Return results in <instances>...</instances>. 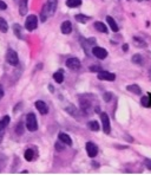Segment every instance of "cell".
<instances>
[{
	"label": "cell",
	"mask_w": 151,
	"mask_h": 175,
	"mask_svg": "<svg viewBox=\"0 0 151 175\" xmlns=\"http://www.w3.org/2000/svg\"><path fill=\"white\" fill-rule=\"evenodd\" d=\"M34 104H36V108L38 109V111L41 115H46L49 113V108H47V104H46L45 102H43V101H37Z\"/></svg>",
	"instance_id": "9c48e42d"
},
{
	"label": "cell",
	"mask_w": 151,
	"mask_h": 175,
	"mask_svg": "<svg viewBox=\"0 0 151 175\" xmlns=\"http://www.w3.org/2000/svg\"><path fill=\"white\" fill-rule=\"evenodd\" d=\"M126 90L130 91V92H132V94H135V95H141V94H142L141 88H139V85H137V84L128 85V87H126Z\"/></svg>",
	"instance_id": "4fadbf2b"
},
{
	"label": "cell",
	"mask_w": 151,
	"mask_h": 175,
	"mask_svg": "<svg viewBox=\"0 0 151 175\" xmlns=\"http://www.w3.org/2000/svg\"><path fill=\"white\" fill-rule=\"evenodd\" d=\"M90 71H92V72H100V71H103L102 69V66H99V65H91L90 66Z\"/></svg>",
	"instance_id": "f1b7e54d"
},
{
	"label": "cell",
	"mask_w": 151,
	"mask_h": 175,
	"mask_svg": "<svg viewBox=\"0 0 151 175\" xmlns=\"http://www.w3.org/2000/svg\"><path fill=\"white\" fill-rule=\"evenodd\" d=\"M111 98H112V94H111V92H105V94H104V101H105V102H110Z\"/></svg>",
	"instance_id": "4dcf8cb0"
},
{
	"label": "cell",
	"mask_w": 151,
	"mask_h": 175,
	"mask_svg": "<svg viewBox=\"0 0 151 175\" xmlns=\"http://www.w3.org/2000/svg\"><path fill=\"white\" fill-rule=\"evenodd\" d=\"M144 165H145V167H146L148 169H150V170H151V160L146 158V160L144 161Z\"/></svg>",
	"instance_id": "d6a6232c"
},
{
	"label": "cell",
	"mask_w": 151,
	"mask_h": 175,
	"mask_svg": "<svg viewBox=\"0 0 151 175\" xmlns=\"http://www.w3.org/2000/svg\"><path fill=\"white\" fill-rule=\"evenodd\" d=\"M13 32L18 38H21V27H20L19 24H14L13 25Z\"/></svg>",
	"instance_id": "d4e9b609"
},
{
	"label": "cell",
	"mask_w": 151,
	"mask_h": 175,
	"mask_svg": "<svg viewBox=\"0 0 151 175\" xmlns=\"http://www.w3.org/2000/svg\"><path fill=\"white\" fill-rule=\"evenodd\" d=\"M54 148L57 149V151H63L64 150V143L62 144V141H59V142H56V144H54Z\"/></svg>",
	"instance_id": "83f0119b"
},
{
	"label": "cell",
	"mask_w": 151,
	"mask_h": 175,
	"mask_svg": "<svg viewBox=\"0 0 151 175\" xmlns=\"http://www.w3.org/2000/svg\"><path fill=\"white\" fill-rule=\"evenodd\" d=\"M57 4H58V0H47V7L50 11V16H53L56 9H57Z\"/></svg>",
	"instance_id": "7c38bea8"
},
{
	"label": "cell",
	"mask_w": 151,
	"mask_h": 175,
	"mask_svg": "<svg viewBox=\"0 0 151 175\" xmlns=\"http://www.w3.org/2000/svg\"><path fill=\"white\" fill-rule=\"evenodd\" d=\"M95 28H97V31L102 32V33H107L109 32L106 25L104 23H102V21H96L95 23Z\"/></svg>",
	"instance_id": "5bb4252c"
},
{
	"label": "cell",
	"mask_w": 151,
	"mask_h": 175,
	"mask_svg": "<svg viewBox=\"0 0 151 175\" xmlns=\"http://www.w3.org/2000/svg\"><path fill=\"white\" fill-rule=\"evenodd\" d=\"M24 156H25V158H26L27 161H32L33 158H34V151L32 149H27L26 151H25V154H24Z\"/></svg>",
	"instance_id": "603a6c76"
},
{
	"label": "cell",
	"mask_w": 151,
	"mask_h": 175,
	"mask_svg": "<svg viewBox=\"0 0 151 175\" xmlns=\"http://www.w3.org/2000/svg\"><path fill=\"white\" fill-rule=\"evenodd\" d=\"M86 151H88V155L90 158H95L98 154V147L93 142H88L86 143Z\"/></svg>",
	"instance_id": "ba28073f"
},
{
	"label": "cell",
	"mask_w": 151,
	"mask_h": 175,
	"mask_svg": "<svg viewBox=\"0 0 151 175\" xmlns=\"http://www.w3.org/2000/svg\"><path fill=\"white\" fill-rule=\"evenodd\" d=\"M66 110H67V111H70V113H71V115H73V116H74V115H76V113H77V110H74V108H73L72 105H70L69 108H66Z\"/></svg>",
	"instance_id": "1f68e13d"
},
{
	"label": "cell",
	"mask_w": 151,
	"mask_h": 175,
	"mask_svg": "<svg viewBox=\"0 0 151 175\" xmlns=\"http://www.w3.org/2000/svg\"><path fill=\"white\" fill-rule=\"evenodd\" d=\"M88 127L90 128V130H92V131L99 130V124H98L97 121H90V122L88 123Z\"/></svg>",
	"instance_id": "44dd1931"
},
{
	"label": "cell",
	"mask_w": 151,
	"mask_h": 175,
	"mask_svg": "<svg viewBox=\"0 0 151 175\" xmlns=\"http://www.w3.org/2000/svg\"><path fill=\"white\" fill-rule=\"evenodd\" d=\"M6 61H7L9 64L13 65V66L18 65L19 59H18V54H17V52H16L14 50H12V49H9L7 52H6Z\"/></svg>",
	"instance_id": "3957f363"
},
{
	"label": "cell",
	"mask_w": 151,
	"mask_h": 175,
	"mask_svg": "<svg viewBox=\"0 0 151 175\" xmlns=\"http://www.w3.org/2000/svg\"><path fill=\"white\" fill-rule=\"evenodd\" d=\"M132 63L135 64H139V65H142L143 64V58L141 54H135L132 57Z\"/></svg>",
	"instance_id": "4316f807"
},
{
	"label": "cell",
	"mask_w": 151,
	"mask_h": 175,
	"mask_svg": "<svg viewBox=\"0 0 151 175\" xmlns=\"http://www.w3.org/2000/svg\"><path fill=\"white\" fill-rule=\"evenodd\" d=\"M133 42L137 44L139 47H146V43L144 40H142L141 38H138V37H133Z\"/></svg>",
	"instance_id": "484cf974"
},
{
	"label": "cell",
	"mask_w": 151,
	"mask_h": 175,
	"mask_svg": "<svg viewBox=\"0 0 151 175\" xmlns=\"http://www.w3.org/2000/svg\"><path fill=\"white\" fill-rule=\"evenodd\" d=\"M37 26H38V18L34 14L28 16L25 21V28L27 31H33L37 28Z\"/></svg>",
	"instance_id": "7a4b0ae2"
},
{
	"label": "cell",
	"mask_w": 151,
	"mask_h": 175,
	"mask_svg": "<svg viewBox=\"0 0 151 175\" xmlns=\"http://www.w3.org/2000/svg\"><path fill=\"white\" fill-rule=\"evenodd\" d=\"M138 1H143V0H138Z\"/></svg>",
	"instance_id": "f35d334b"
},
{
	"label": "cell",
	"mask_w": 151,
	"mask_h": 175,
	"mask_svg": "<svg viewBox=\"0 0 151 175\" xmlns=\"http://www.w3.org/2000/svg\"><path fill=\"white\" fill-rule=\"evenodd\" d=\"M66 66H67L70 70H79L81 64H80V61L78 58L72 57V58H69V59L66 61Z\"/></svg>",
	"instance_id": "5b68a950"
},
{
	"label": "cell",
	"mask_w": 151,
	"mask_h": 175,
	"mask_svg": "<svg viewBox=\"0 0 151 175\" xmlns=\"http://www.w3.org/2000/svg\"><path fill=\"white\" fill-rule=\"evenodd\" d=\"M26 128L28 131H36L38 129V122H37L36 115L33 113H30L26 116Z\"/></svg>",
	"instance_id": "6da1fadb"
},
{
	"label": "cell",
	"mask_w": 151,
	"mask_h": 175,
	"mask_svg": "<svg viewBox=\"0 0 151 175\" xmlns=\"http://www.w3.org/2000/svg\"><path fill=\"white\" fill-rule=\"evenodd\" d=\"M123 50H124L125 52L129 50V45H128V44H124V45H123Z\"/></svg>",
	"instance_id": "d590c367"
},
{
	"label": "cell",
	"mask_w": 151,
	"mask_h": 175,
	"mask_svg": "<svg viewBox=\"0 0 151 175\" xmlns=\"http://www.w3.org/2000/svg\"><path fill=\"white\" fill-rule=\"evenodd\" d=\"M19 9H20V14L25 16L27 12V0H21L19 4Z\"/></svg>",
	"instance_id": "e0dca14e"
},
{
	"label": "cell",
	"mask_w": 151,
	"mask_h": 175,
	"mask_svg": "<svg viewBox=\"0 0 151 175\" xmlns=\"http://www.w3.org/2000/svg\"><path fill=\"white\" fill-rule=\"evenodd\" d=\"M58 139H59V141H62L64 144L72 146V139L67 135V134H65V132H60V134L58 135Z\"/></svg>",
	"instance_id": "8fae6325"
},
{
	"label": "cell",
	"mask_w": 151,
	"mask_h": 175,
	"mask_svg": "<svg viewBox=\"0 0 151 175\" xmlns=\"http://www.w3.org/2000/svg\"><path fill=\"white\" fill-rule=\"evenodd\" d=\"M97 78L100 80H109V82H112L116 79V75L115 73H111V72H107V71H100L98 72Z\"/></svg>",
	"instance_id": "52a82bcc"
},
{
	"label": "cell",
	"mask_w": 151,
	"mask_h": 175,
	"mask_svg": "<svg viewBox=\"0 0 151 175\" xmlns=\"http://www.w3.org/2000/svg\"><path fill=\"white\" fill-rule=\"evenodd\" d=\"M62 33L64 35H70L72 31V24L71 21H69V20H66V21H64L62 24Z\"/></svg>",
	"instance_id": "30bf717a"
},
{
	"label": "cell",
	"mask_w": 151,
	"mask_h": 175,
	"mask_svg": "<svg viewBox=\"0 0 151 175\" xmlns=\"http://www.w3.org/2000/svg\"><path fill=\"white\" fill-rule=\"evenodd\" d=\"M16 132H17L18 135H23L24 129H23V124H21V123H19L18 125H17V128H16Z\"/></svg>",
	"instance_id": "f546056e"
},
{
	"label": "cell",
	"mask_w": 151,
	"mask_h": 175,
	"mask_svg": "<svg viewBox=\"0 0 151 175\" xmlns=\"http://www.w3.org/2000/svg\"><path fill=\"white\" fill-rule=\"evenodd\" d=\"M74 18H76V20H77L78 23H81V24H85L90 19L89 17H86V16H84V14H77Z\"/></svg>",
	"instance_id": "cb8c5ba5"
},
{
	"label": "cell",
	"mask_w": 151,
	"mask_h": 175,
	"mask_svg": "<svg viewBox=\"0 0 151 175\" xmlns=\"http://www.w3.org/2000/svg\"><path fill=\"white\" fill-rule=\"evenodd\" d=\"M100 120H102V124H103V131L105 134H110L111 131V125H110V120L109 116L105 113H100Z\"/></svg>",
	"instance_id": "277c9868"
},
{
	"label": "cell",
	"mask_w": 151,
	"mask_h": 175,
	"mask_svg": "<svg viewBox=\"0 0 151 175\" xmlns=\"http://www.w3.org/2000/svg\"><path fill=\"white\" fill-rule=\"evenodd\" d=\"M1 139H2V131H0V142H1Z\"/></svg>",
	"instance_id": "74e56055"
},
{
	"label": "cell",
	"mask_w": 151,
	"mask_h": 175,
	"mask_svg": "<svg viewBox=\"0 0 151 175\" xmlns=\"http://www.w3.org/2000/svg\"><path fill=\"white\" fill-rule=\"evenodd\" d=\"M106 20H107V23H109V25H110V27H111V30L113 31V32H118V25L116 24V21H115V19L112 17H110V16H107L106 17Z\"/></svg>",
	"instance_id": "9a60e30c"
},
{
	"label": "cell",
	"mask_w": 151,
	"mask_h": 175,
	"mask_svg": "<svg viewBox=\"0 0 151 175\" xmlns=\"http://www.w3.org/2000/svg\"><path fill=\"white\" fill-rule=\"evenodd\" d=\"M81 4V0H66V5L69 7H78Z\"/></svg>",
	"instance_id": "7402d4cb"
},
{
	"label": "cell",
	"mask_w": 151,
	"mask_h": 175,
	"mask_svg": "<svg viewBox=\"0 0 151 175\" xmlns=\"http://www.w3.org/2000/svg\"><path fill=\"white\" fill-rule=\"evenodd\" d=\"M0 31L2 33H6L9 31V25H7V21L4 19V18H0Z\"/></svg>",
	"instance_id": "ac0fdd59"
},
{
	"label": "cell",
	"mask_w": 151,
	"mask_h": 175,
	"mask_svg": "<svg viewBox=\"0 0 151 175\" xmlns=\"http://www.w3.org/2000/svg\"><path fill=\"white\" fill-rule=\"evenodd\" d=\"M9 121H11V117L9 116H4L1 120H0V131H2L7 125H9Z\"/></svg>",
	"instance_id": "2e32d148"
},
{
	"label": "cell",
	"mask_w": 151,
	"mask_h": 175,
	"mask_svg": "<svg viewBox=\"0 0 151 175\" xmlns=\"http://www.w3.org/2000/svg\"><path fill=\"white\" fill-rule=\"evenodd\" d=\"M92 53L95 54V57H97L98 59H105L107 57V51L103 47H99V46H95L92 49Z\"/></svg>",
	"instance_id": "8992f818"
},
{
	"label": "cell",
	"mask_w": 151,
	"mask_h": 175,
	"mask_svg": "<svg viewBox=\"0 0 151 175\" xmlns=\"http://www.w3.org/2000/svg\"><path fill=\"white\" fill-rule=\"evenodd\" d=\"M7 9V5L2 1V0H0V9H2V11H5V9Z\"/></svg>",
	"instance_id": "836d02e7"
},
{
	"label": "cell",
	"mask_w": 151,
	"mask_h": 175,
	"mask_svg": "<svg viewBox=\"0 0 151 175\" xmlns=\"http://www.w3.org/2000/svg\"><path fill=\"white\" fill-rule=\"evenodd\" d=\"M49 16H50V11H49L47 5H45L44 7H43V9H41V14H40V19H41V21H45Z\"/></svg>",
	"instance_id": "d6986e66"
},
{
	"label": "cell",
	"mask_w": 151,
	"mask_h": 175,
	"mask_svg": "<svg viewBox=\"0 0 151 175\" xmlns=\"http://www.w3.org/2000/svg\"><path fill=\"white\" fill-rule=\"evenodd\" d=\"M53 79L57 82V83H63V82H64V75H63V71L54 72V73H53Z\"/></svg>",
	"instance_id": "ffe728a7"
},
{
	"label": "cell",
	"mask_w": 151,
	"mask_h": 175,
	"mask_svg": "<svg viewBox=\"0 0 151 175\" xmlns=\"http://www.w3.org/2000/svg\"><path fill=\"white\" fill-rule=\"evenodd\" d=\"M4 97V89H2V87L0 85V99Z\"/></svg>",
	"instance_id": "e575fe53"
},
{
	"label": "cell",
	"mask_w": 151,
	"mask_h": 175,
	"mask_svg": "<svg viewBox=\"0 0 151 175\" xmlns=\"http://www.w3.org/2000/svg\"><path fill=\"white\" fill-rule=\"evenodd\" d=\"M148 98H149V106H151V94H148Z\"/></svg>",
	"instance_id": "8d00e7d4"
}]
</instances>
